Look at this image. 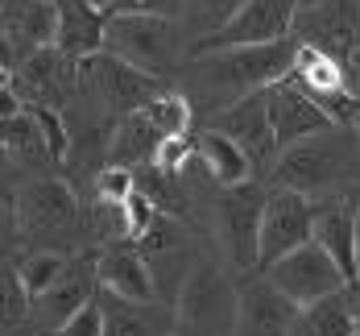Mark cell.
Masks as SVG:
<instances>
[{
  "label": "cell",
  "instance_id": "5",
  "mask_svg": "<svg viewBox=\"0 0 360 336\" xmlns=\"http://www.w3.org/2000/svg\"><path fill=\"white\" fill-rule=\"evenodd\" d=\"M104 50L166 83H179L191 63V37L174 17H108Z\"/></svg>",
  "mask_w": 360,
  "mask_h": 336
},
{
  "label": "cell",
  "instance_id": "3",
  "mask_svg": "<svg viewBox=\"0 0 360 336\" xmlns=\"http://www.w3.org/2000/svg\"><path fill=\"white\" fill-rule=\"evenodd\" d=\"M269 191H298L307 199L331 195H356L360 191V129L356 125H331L298 146L282 149L274 175L265 179Z\"/></svg>",
  "mask_w": 360,
  "mask_h": 336
},
{
  "label": "cell",
  "instance_id": "7",
  "mask_svg": "<svg viewBox=\"0 0 360 336\" xmlns=\"http://www.w3.org/2000/svg\"><path fill=\"white\" fill-rule=\"evenodd\" d=\"M13 79V87L21 92L25 108H54V112H67L79 100L83 92V75H79V63L67 58L58 46H46L30 54L17 71H4Z\"/></svg>",
  "mask_w": 360,
  "mask_h": 336
},
{
  "label": "cell",
  "instance_id": "1",
  "mask_svg": "<svg viewBox=\"0 0 360 336\" xmlns=\"http://www.w3.org/2000/svg\"><path fill=\"white\" fill-rule=\"evenodd\" d=\"M294 54L298 42H274V46H236V50H216V54H199L186 63V71L174 87L186 92V100L195 104L199 120L207 125L224 108L240 104L245 96H257L274 83L290 79L294 71Z\"/></svg>",
  "mask_w": 360,
  "mask_h": 336
},
{
  "label": "cell",
  "instance_id": "13",
  "mask_svg": "<svg viewBox=\"0 0 360 336\" xmlns=\"http://www.w3.org/2000/svg\"><path fill=\"white\" fill-rule=\"evenodd\" d=\"M207 129H219V133H228L232 142H240V146H245V154L252 158V166H257V179H261V183L274 175V166H278L282 149H278L274 125H269V104H265V92L245 96L240 104L224 108L219 116H212V120H207Z\"/></svg>",
  "mask_w": 360,
  "mask_h": 336
},
{
  "label": "cell",
  "instance_id": "23",
  "mask_svg": "<svg viewBox=\"0 0 360 336\" xmlns=\"http://www.w3.org/2000/svg\"><path fill=\"white\" fill-rule=\"evenodd\" d=\"M162 154V133L158 125L149 120V112H133L124 120H116L108 142V166H120V170H141V166H153Z\"/></svg>",
  "mask_w": 360,
  "mask_h": 336
},
{
  "label": "cell",
  "instance_id": "11",
  "mask_svg": "<svg viewBox=\"0 0 360 336\" xmlns=\"http://www.w3.org/2000/svg\"><path fill=\"white\" fill-rule=\"evenodd\" d=\"M290 79H294L335 125H356L360 120V100L352 96V87H348L344 67H340L331 54H323L319 46H302V42H298Z\"/></svg>",
  "mask_w": 360,
  "mask_h": 336
},
{
  "label": "cell",
  "instance_id": "32",
  "mask_svg": "<svg viewBox=\"0 0 360 336\" xmlns=\"http://www.w3.org/2000/svg\"><path fill=\"white\" fill-rule=\"evenodd\" d=\"M356 249H360V204H356Z\"/></svg>",
  "mask_w": 360,
  "mask_h": 336
},
{
  "label": "cell",
  "instance_id": "17",
  "mask_svg": "<svg viewBox=\"0 0 360 336\" xmlns=\"http://www.w3.org/2000/svg\"><path fill=\"white\" fill-rule=\"evenodd\" d=\"M356 195H331L315 204V241L335 258V266L344 270L348 287L360 282V249H356Z\"/></svg>",
  "mask_w": 360,
  "mask_h": 336
},
{
  "label": "cell",
  "instance_id": "25",
  "mask_svg": "<svg viewBox=\"0 0 360 336\" xmlns=\"http://www.w3.org/2000/svg\"><path fill=\"white\" fill-rule=\"evenodd\" d=\"M71 261V254H58V249H25L21 258H13V266H17V278L25 282V291L37 299L67 278Z\"/></svg>",
  "mask_w": 360,
  "mask_h": 336
},
{
  "label": "cell",
  "instance_id": "16",
  "mask_svg": "<svg viewBox=\"0 0 360 336\" xmlns=\"http://www.w3.org/2000/svg\"><path fill=\"white\" fill-rule=\"evenodd\" d=\"M265 104H269V125H274V137H278V149H290L315 133H327L335 120L327 116L294 79H282L274 87H265Z\"/></svg>",
  "mask_w": 360,
  "mask_h": 336
},
{
  "label": "cell",
  "instance_id": "29",
  "mask_svg": "<svg viewBox=\"0 0 360 336\" xmlns=\"http://www.w3.org/2000/svg\"><path fill=\"white\" fill-rule=\"evenodd\" d=\"M186 0H116L108 17H182Z\"/></svg>",
  "mask_w": 360,
  "mask_h": 336
},
{
  "label": "cell",
  "instance_id": "15",
  "mask_svg": "<svg viewBox=\"0 0 360 336\" xmlns=\"http://www.w3.org/2000/svg\"><path fill=\"white\" fill-rule=\"evenodd\" d=\"M298 303L282 295L269 274H245L240 278V320L236 336H290L298 320Z\"/></svg>",
  "mask_w": 360,
  "mask_h": 336
},
{
  "label": "cell",
  "instance_id": "31",
  "mask_svg": "<svg viewBox=\"0 0 360 336\" xmlns=\"http://www.w3.org/2000/svg\"><path fill=\"white\" fill-rule=\"evenodd\" d=\"M54 336H104V307H100V299L87 303V307H83L75 320H67Z\"/></svg>",
  "mask_w": 360,
  "mask_h": 336
},
{
  "label": "cell",
  "instance_id": "26",
  "mask_svg": "<svg viewBox=\"0 0 360 336\" xmlns=\"http://www.w3.org/2000/svg\"><path fill=\"white\" fill-rule=\"evenodd\" d=\"M245 4H249V0H186L179 21H182V30H186V37H191V46H195V42H203V37L219 34Z\"/></svg>",
  "mask_w": 360,
  "mask_h": 336
},
{
  "label": "cell",
  "instance_id": "8",
  "mask_svg": "<svg viewBox=\"0 0 360 336\" xmlns=\"http://www.w3.org/2000/svg\"><path fill=\"white\" fill-rule=\"evenodd\" d=\"M294 13L298 0H249L219 34L203 37L191 46V58L216 54V50H236V46H274L294 37Z\"/></svg>",
  "mask_w": 360,
  "mask_h": 336
},
{
  "label": "cell",
  "instance_id": "9",
  "mask_svg": "<svg viewBox=\"0 0 360 336\" xmlns=\"http://www.w3.org/2000/svg\"><path fill=\"white\" fill-rule=\"evenodd\" d=\"M265 274H269V282H274L282 295L294 299L298 307H311V303H319V299H331V295H340V291H348L344 270L335 266V258L327 254L319 241L294 249V254L282 258V261H274Z\"/></svg>",
  "mask_w": 360,
  "mask_h": 336
},
{
  "label": "cell",
  "instance_id": "4",
  "mask_svg": "<svg viewBox=\"0 0 360 336\" xmlns=\"http://www.w3.org/2000/svg\"><path fill=\"white\" fill-rule=\"evenodd\" d=\"M240 320V278L219 258L199 254L182 295L174 303V336H236Z\"/></svg>",
  "mask_w": 360,
  "mask_h": 336
},
{
  "label": "cell",
  "instance_id": "22",
  "mask_svg": "<svg viewBox=\"0 0 360 336\" xmlns=\"http://www.w3.org/2000/svg\"><path fill=\"white\" fill-rule=\"evenodd\" d=\"M195 162L203 166V175L212 179L216 187H240V183H252L257 179V166H252V158L245 154L240 142H232L228 133H219V129H199V149H195Z\"/></svg>",
  "mask_w": 360,
  "mask_h": 336
},
{
  "label": "cell",
  "instance_id": "14",
  "mask_svg": "<svg viewBox=\"0 0 360 336\" xmlns=\"http://www.w3.org/2000/svg\"><path fill=\"white\" fill-rule=\"evenodd\" d=\"M100 295V278H96V254H79L67 270V278L58 287H50L46 295L34 299V316L30 328L37 336H54L67 320H75L87 303H96Z\"/></svg>",
  "mask_w": 360,
  "mask_h": 336
},
{
  "label": "cell",
  "instance_id": "35",
  "mask_svg": "<svg viewBox=\"0 0 360 336\" xmlns=\"http://www.w3.org/2000/svg\"><path fill=\"white\" fill-rule=\"evenodd\" d=\"M356 336H360V332H356Z\"/></svg>",
  "mask_w": 360,
  "mask_h": 336
},
{
  "label": "cell",
  "instance_id": "6",
  "mask_svg": "<svg viewBox=\"0 0 360 336\" xmlns=\"http://www.w3.org/2000/svg\"><path fill=\"white\" fill-rule=\"evenodd\" d=\"M79 75H83V96L91 104H100L112 120H124L133 112H145L153 100H162L174 87V83H166L158 75H145L137 67H129V63H120L108 50H100L96 58L79 63Z\"/></svg>",
  "mask_w": 360,
  "mask_h": 336
},
{
  "label": "cell",
  "instance_id": "34",
  "mask_svg": "<svg viewBox=\"0 0 360 336\" xmlns=\"http://www.w3.org/2000/svg\"><path fill=\"white\" fill-rule=\"evenodd\" d=\"M356 129H360V120H356Z\"/></svg>",
  "mask_w": 360,
  "mask_h": 336
},
{
  "label": "cell",
  "instance_id": "19",
  "mask_svg": "<svg viewBox=\"0 0 360 336\" xmlns=\"http://www.w3.org/2000/svg\"><path fill=\"white\" fill-rule=\"evenodd\" d=\"M96 278H100V291H108V295L133 299V303H158L149 261L133 241H116L108 249H100L96 254Z\"/></svg>",
  "mask_w": 360,
  "mask_h": 336
},
{
  "label": "cell",
  "instance_id": "12",
  "mask_svg": "<svg viewBox=\"0 0 360 336\" xmlns=\"http://www.w3.org/2000/svg\"><path fill=\"white\" fill-rule=\"evenodd\" d=\"M0 37H4V71H17L30 54L54 46L58 4L54 0H0Z\"/></svg>",
  "mask_w": 360,
  "mask_h": 336
},
{
  "label": "cell",
  "instance_id": "21",
  "mask_svg": "<svg viewBox=\"0 0 360 336\" xmlns=\"http://www.w3.org/2000/svg\"><path fill=\"white\" fill-rule=\"evenodd\" d=\"M104 34H108V17L87 4V0H63L58 4V37L54 46L75 58V63H87L104 50Z\"/></svg>",
  "mask_w": 360,
  "mask_h": 336
},
{
  "label": "cell",
  "instance_id": "10",
  "mask_svg": "<svg viewBox=\"0 0 360 336\" xmlns=\"http://www.w3.org/2000/svg\"><path fill=\"white\" fill-rule=\"evenodd\" d=\"M311 241H315V199L298 191H269L261 216V274Z\"/></svg>",
  "mask_w": 360,
  "mask_h": 336
},
{
  "label": "cell",
  "instance_id": "24",
  "mask_svg": "<svg viewBox=\"0 0 360 336\" xmlns=\"http://www.w3.org/2000/svg\"><path fill=\"white\" fill-rule=\"evenodd\" d=\"M356 332L360 324H356V311H352V295L340 291V295L302 307L290 336H356Z\"/></svg>",
  "mask_w": 360,
  "mask_h": 336
},
{
  "label": "cell",
  "instance_id": "18",
  "mask_svg": "<svg viewBox=\"0 0 360 336\" xmlns=\"http://www.w3.org/2000/svg\"><path fill=\"white\" fill-rule=\"evenodd\" d=\"M0 149H4L8 175H21L25 183L46 179L50 166H58V158H54V149H50V142H46V133H41V125L30 108L21 116H13V120H0Z\"/></svg>",
  "mask_w": 360,
  "mask_h": 336
},
{
  "label": "cell",
  "instance_id": "27",
  "mask_svg": "<svg viewBox=\"0 0 360 336\" xmlns=\"http://www.w3.org/2000/svg\"><path fill=\"white\" fill-rule=\"evenodd\" d=\"M145 112H149V120L158 125L162 142H170V137H191L195 125H199V112H195V104L186 100L182 87H170L162 100H153Z\"/></svg>",
  "mask_w": 360,
  "mask_h": 336
},
{
  "label": "cell",
  "instance_id": "20",
  "mask_svg": "<svg viewBox=\"0 0 360 336\" xmlns=\"http://www.w3.org/2000/svg\"><path fill=\"white\" fill-rule=\"evenodd\" d=\"M104 307V336H174V307L170 303H133L100 291Z\"/></svg>",
  "mask_w": 360,
  "mask_h": 336
},
{
  "label": "cell",
  "instance_id": "2",
  "mask_svg": "<svg viewBox=\"0 0 360 336\" xmlns=\"http://www.w3.org/2000/svg\"><path fill=\"white\" fill-rule=\"evenodd\" d=\"M4 228H8V245L21 237L30 249H58L71 258L87 254V204L63 175L8 187Z\"/></svg>",
  "mask_w": 360,
  "mask_h": 336
},
{
  "label": "cell",
  "instance_id": "28",
  "mask_svg": "<svg viewBox=\"0 0 360 336\" xmlns=\"http://www.w3.org/2000/svg\"><path fill=\"white\" fill-rule=\"evenodd\" d=\"M133 191H137V170L108 166V170L96 179V195H91V204H124Z\"/></svg>",
  "mask_w": 360,
  "mask_h": 336
},
{
  "label": "cell",
  "instance_id": "33",
  "mask_svg": "<svg viewBox=\"0 0 360 336\" xmlns=\"http://www.w3.org/2000/svg\"><path fill=\"white\" fill-rule=\"evenodd\" d=\"M54 4H63V0H54Z\"/></svg>",
  "mask_w": 360,
  "mask_h": 336
},
{
  "label": "cell",
  "instance_id": "30",
  "mask_svg": "<svg viewBox=\"0 0 360 336\" xmlns=\"http://www.w3.org/2000/svg\"><path fill=\"white\" fill-rule=\"evenodd\" d=\"M158 216H162V212H158V208L145 199L141 191H133V195L124 199V224H129V241L137 245L145 232H149V224L158 220Z\"/></svg>",
  "mask_w": 360,
  "mask_h": 336
}]
</instances>
